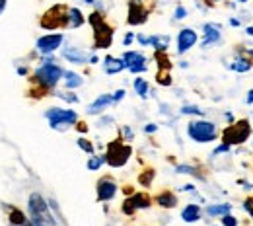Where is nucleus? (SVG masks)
<instances>
[{"instance_id": "1", "label": "nucleus", "mask_w": 253, "mask_h": 226, "mask_svg": "<svg viewBox=\"0 0 253 226\" xmlns=\"http://www.w3.org/2000/svg\"><path fill=\"white\" fill-rule=\"evenodd\" d=\"M28 209H30L32 221L37 226H57V221L53 219V215H51V211H49V203H47L39 193L30 195Z\"/></svg>"}, {"instance_id": "2", "label": "nucleus", "mask_w": 253, "mask_h": 226, "mask_svg": "<svg viewBox=\"0 0 253 226\" xmlns=\"http://www.w3.org/2000/svg\"><path fill=\"white\" fill-rule=\"evenodd\" d=\"M64 76L63 68L59 65H55V61H45V65L39 66L37 70H35V74H33V78H35V82L37 84H41L43 88H53V86H57V82L61 80Z\"/></svg>"}, {"instance_id": "3", "label": "nucleus", "mask_w": 253, "mask_h": 226, "mask_svg": "<svg viewBox=\"0 0 253 226\" xmlns=\"http://www.w3.org/2000/svg\"><path fill=\"white\" fill-rule=\"evenodd\" d=\"M88 20H90V24L94 28L95 49H107V47H111V43H113V30L103 22V18L97 12H94Z\"/></svg>"}, {"instance_id": "4", "label": "nucleus", "mask_w": 253, "mask_h": 226, "mask_svg": "<svg viewBox=\"0 0 253 226\" xmlns=\"http://www.w3.org/2000/svg\"><path fill=\"white\" fill-rule=\"evenodd\" d=\"M130 154H132L130 146L125 144V142L119 138V140H113V142L107 146L105 162H107L111 168H121V166H125L126 162H128Z\"/></svg>"}, {"instance_id": "5", "label": "nucleus", "mask_w": 253, "mask_h": 226, "mask_svg": "<svg viewBox=\"0 0 253 226\" xmlns=\"http://www.w3.org/2000/svg\"><path fill=\"white\" fill-rule=\"evenodd\" d=\"M68 10L63 4L53 6L51 10L45 12V16L41 18V28L43 30H57V28H64L68 26Z\"/></svg>"}, {"instance_id": "6", "label": "nucleus", "mask_w": 253, "mask_h": 226, "mask_svg": "<svg viewBox=\"0 0 253 226\" xmlns=\"http://www.w3.org/2000/svg\"><path fill=\"white\" fill-rule=\"evenodd\" d=\"M187 135L195 142H212L216 138V125L211 121H191Z\"/></svg>"}, {"instance_id": "7", "label": "nucleus", "mask_w": 253, "mask_h": 226, "mask_svg": "<svg viewBox=\"0 0 253 226\" xmlns=\"http://www.w3.org/2000/svg\"><path fill=\"white\" fill-rule=\"evenodd\" d=\"M252 135V123L250 121H236L234 125H230L228 129H224L222 133V140L226 144H242L250 138Z\"/></svg>"}, {"instance_id": "8", "label": "nucleus", "mask_w": 253, "mask_h": 226, "mask_svg": "<svg viewBox=\"0 0 253 226\" xmlns=\"http://www.w3.org/2000/svg\"><path fill=\"white\" fill-rule=\"evenodd\" d=\"M45 117L49 119V125L53 129H63L68 125H74L78 121V115L76 111L72 109H61V107H51L45 111Z\"/></svg>"}, {"instance_id": "9", "label": "nucleus", "mask_w": 253, "mask_h": 226, "mask_svg": "<svg viewBox=\"0 0 253 226\" xmlns=\"http://www.w3.org/2000/svg\"><path fill=\"white\" fill-rule=\"evenodd\" d=\"M63 39H64L63 33H49V35L39 37L37 43H35V47H37L39 53H43V55H51L53 51H57V49L61 47Z\"/></svg>"}, {"instance_id": "10", "label": "nucleus", "mask_w": 253, "mask_h": 226, "mask_svg": "<svg viewBox=\"0 0 253 226\" xmlns=\"http://www.w3.org/2000/svg\"><path fill=\"white\" fill-rule=\"evenodd\" d=\"M146 18H148V10L144 8L142 0H130L128 2V18H126V22L130 26H140V24L146 22Z\"/></svg>"}, {"instance_id": "11", "label": "nucleus", "mask_w": 253, "mask_h": 226, "mask_svg": "<svg viewBox=\"0 0 253 226\" xmlns=\"http://www.w3.org/2000/svg\"><path fill=\"white\" fill-rule=\"evenodd\" d=\"M123 61H125L126 68L132 74H138V72L146 70V57L142 53H138V51H126L123 55Z\"/></svg>"}, {"instance_id": "12", "label": "nucleus", "mask_w": 253, "mask_h": 226, "mask_svg": "<svg viewBox=\"0 0 253 226\" xmlns=\"http://www.w3.org/2000/svg\"><path fill=\"white\" fill-rule=\"evenodd\" d=\"M148 207H150V197H148V195L134 193V195H130L125 203H123V213H125V215H132L134 211H138V209H148Z\"/></svg>"}, {"instance_id": "13", "label": "nucleus", "mask_w": 253, "mask_h": 226, "mask_svg": "<svg viewBox=\"0 0 253 226\" xmlns=\"http://www.w3.org/2000/svg\"><path fill=\"white\" fill-rule=\"evenodd\" d=\"M197 39H199V37H197V32H193L191 28L181 30V32L177 33V53H179V55L187 53L191 47H195Z\"/></svg>"}, {"instance_id": "14", "label": "nucleus", "mask_w": 253, "mask_h": 226, "mask_svg": "<svg viewBox=\"0 0 253 226\" xmlns=\"http://www.w3.org/2000/svg\"><path fill=\"white\" fill-rule=\"evenodd\" d=\"M117 195V183L109 178L97 181V201H111Z\"/></svg>"}, {"instance_id": "15", "label": "nucleus", "mask_w": 253, "mask_h": 226, "mask_svg": "<svg viewBox=\"0 0 253 226\" xmlns=\"http://www.w3.org/2000/svg\"><path fill=\"white\" fill-rule=\"evenodd\" d=\"M63 55H64V59H68V61L74 63V65H84V63H88V55H86L84 51L76 49V47H64Z\"/></svg>"}, {"instance_id": "16", "label": "nucleus", "mask_w": 253, "mask_h": 226, "mask_svg": "<svg viewBox=\"0 0 253 226\" xmlns=\"http://www.w3.org/2000/svg\"><path fill=\"white\" fill-rule=\"evenodd\" d=\"M123 68H126L123 59H117V57H111V55L103 59V70H105L107 74H117V72H121Z\"/></svg>"}, {"instance_id": "17", "label": "nucleus", "mask_w": 253, "mask_h": 226, "mask_svg": "<svg viewBox=\"0 0 253 226\" xmlns=\"http://www.w3.org/2000/svg\"><path fill=\"white\" fill-rule=\"evenodd\" d=\"M111 103H113V96L103 94V96H99L94 103L88 107V113H90V115H97V113H101V111H103L107 105H111Z\"/></svg>"}, {"instance_id": "18", "label": "nucleus", "mask_w": 253, "mask_h": 226, "mask_svg": "<svg viewBox=\"0 0 253 226\" xmlns=\"http://www.w3.org/2000/svg\"><path fill=\"white\" fill-rule=\"evenodd\" d=\"M220 39V32H218V26H211L207 24L205 26V39H203V47H211L212 43H216Z\"/></svg>"}, {"instance_id": "19", "label": "nucleus", "mask_w": 253, "mask_h": 226, "mask_svg": "<svg viewBox=\"0 0 253 226\" xmlns=\"http://www.w3.org/2000/svg\"><path fill=\"white\" fill-rule=\"evenodd\" d=\"M181 219L185 221V223H197L199 219H201V207L199 205H187L183 211H181Z\"/></svg>"}, {"instance_id": "20", "label": "nucleus", "mask_w": 253, "mask_h": 226, "mask_svg": "<svg viewBox=\"0 0 253 226\" xmlns=\"http://www.w3.org/2000/svg\"><path fill=\"white\" fill-rule=\"evenodd\" d=\"M156 201H158L160 207H164V209H173V207L177 205V197H175L173 193H169V191L160 193Z\"/></svg>"}, {"instance_id": "21", "label": "nucleus", "mask_w": 253, "mask_h": 226, "mask_svg": "<svg viewBox=\"0 0 253 226\" xmlns=\"http://www.w3.org/2000/svg\"><path fill=\"white\" fill-rule=\"evenodd\" d=\"M10 211V223L14 226H26L30 219H26V215L20 211V209H14V207H8Z\"/></svg>"}, {"instance_id": "22", "label": "nucleus", "mask_w": 253, "mask_h": 226, "mask_svg": "<svg viewBox=\"0 0 253 226\" xmlns=\"http://www.w3.org/2000/svg\"><path fill=\"white\" fill-rule=\"evenodd\" d=\"M84 24V16L78 8H70L68 10V28H80Z\"/></svg>"}, {"instance_id": "23", "label": "nucleus", "mask_w": 253, "mask_h": 226, "mask_svg": "<svg viewBox=\"0 0 253 226\" xmlns=\"http://www.w3.org/2000/svg\"><path fill=\"white\" fill-rule=\"evenodd\" d=\"M64 82H66V88H78V86H82V76L80 74H76V72H72V70H68V72H64Z\"/></svg>"}, {"instance_id": "24", "label": "nucleus", "mask_w": 253, "mask_h": 226, "mask_svg": "<svg viewBox=\"0 0 253 226\" xmlns=\"http://www.w3.org/2000/svg\"><path fill=\"white\" fill-rule=\"evenodd\" d=\"M150 45H152L156 51H166L168 45H169V37H168V35H152V37H150Z\"/></svg>"}, {"instance_id": "25", "label": "nucleus", "mask_w": 253, "mask_h": 226, "mask_svg": "<svg viewBox=\"0 0 253 226\" xmlns=\"http://www.w3.org/2000/svg\"><path fill=\"white\" fill-rule=\"evenodd\" d=\"M230 209H232V205H228V203H222V205H209L207 207V213L211 215V217H218V215H228L230 213Z\"/></svg>"}, {"instance_id": "26", "label": "nucleus", "mask_w": 253, "mask_h": 226, "mask_svg": "<svg viewBox=\"0 0 253 226\" xmlns=\"http://www.w3.org/2000/svg\"><path fill=\"white\" fill-rule=\"evenodd\" d=\"M252 66H253L252 61H248V59H236V61L230 65V68L236 70V72H250Z\"/></svg>"}, {"instance_id": "27", "label": "nucleus", "mask_w": 253, "mask_h": 226, "mask_svg": "<svg viewBox=\"0 0 253 226\" xmlns=\"http://www.w3.org/2000/svg\"><path fill=\"white\" fill-rule=\"evenodd\" d=\"M134 92L140 97H148V82L144 78H134Z\"/></svg>"}, {"instance_id": "28", "label": "nucleus", "mask_w": 253, "mask_h": 226, "mask_svg": "<svg viewBox=\"0 0 253 226\" xmlns=\"http://www.w3.org/2000/svg\"><path fill=\"white\" fill-rule=\"evenodd\" d=\"M103 162H105V156H92V158L88 160V170H92V172L99 170Z\"/></svg>"}, {"instance_id": "29", "label": "nucleus", "mask_w": 253, "mask_h": 226, "mask_svg": "<svg viewBox=\"0 0 253 226\" xmlns=\"http://www.w3.org/2000/svg\"><path fill=\"white\" fill-rule=\"evenodd\" d=\"M78 146H80L84 152L94 154V146H92V142H90V140H86V138H78Z\"/></svg>"}, {"instance_id": "30", "label": "nucleus", "mask_w": 253, "mask_h": 226, "mask_svg": "<svg viewBox=\"0 0 253 226\" xmlns=\"http://www.w3.org/2000/svg\"><path fill=\"white\" fill-rule=\"evenodd\" d=\"M181 113H183V115H201L203 111H201L197 105H183V107H181Z\"/></svg>"}, {"instance_id": "31", "label": "nucleus", "mask_w": 253, "mask_h": 226, "mask_svg": "<svg viewBox=\"0 0 253 226\" xmlns=\"http://www.w3.org/2000/svg\"><path fill=\"white\" fill-rule=\"evenodd\" d=\"M222 226H238V219L232 215H224L222 217Z\"/></svg>"}, {"instance_id": "32", "label": "nucleus", "mask_w": 253, "mask_h": 226, "mask_svg": "<svg viewBox=\"0 0 253 226\" xmlns=\"http://www.w3.org/2000/svg\"><path fill=\"white\" fill-rule=\"evenodd\" d=\"M152 178H154V172L150 170V172H146V174H142V176H140V183H144V185H148V183L152 181Z\"/></svg>"}, {"instance_id": "33", "label": "nucleus", "mask_w": 253, "mask_h": 226, "mask_svg": "<svg viewBox=\"0 0 253 226\" xmlns=\"http://www.w3.org/2000/svg\"><path fill=\"white\" fill-rule=\"evenodd\" d=\"M175 172H179V174H195V176H197V170L191 168V166H177Z\"/></svg>"}, {"instance_id": "34", "label": "nucleus", "mask_w": 253, "mask_h": 226, "mask_svg": "<svg viewBox=\"0 0 253 226\" xmlns=\"http://www.w3.org/2000/svg\"><path fill=\"white\" fill-rule=\"evenodd\" d=\"M244 209L250 213V217L253 219V199H246V201H244Z\"/></svg>"}, {"instance_id": "35", "label": "nucleus", "mask_w": 253, "mask_h": 226, "mask_svg": "<svg viewBox=\"0 0 253 226\" xmlns=\"http://www.w3.org/2000/svg\"><path fill=\"white\" fill-rule=\"evenodd\" d=\"M185 16H187V10H185L183 6H179V8L175 10V20H183Z\"/></svg>"}, {"instance_id": "36", "label": "nucleus", "mask_w": 253, "mask_h": 226, "mask_svg": "<svg viewBox=\"0 0 253 226\" xmlns=\"http://www.w3.org/2000/svg\"><path fill=\"white\" fill-rule=\"evenodd\" d=\"M59 97H63L70 103H78V96H74V94H59Z\"/></svg>"}, {"instance_id": "37", "label": "nucleus", "mask_w": 253, "mask_h": 226, "mask_svg": "<svg viewBox=\"0 0 253 226\" xmlns=\"http://www.w3.org/2000/svg\"><path fill=\"white\" fill-rule=\"evenodd\" d=\"M158 82L160 84H164V86H169V84H171V78H169L168 74H160Z\"/></svg>"}, {"instance_id": "38", "label": "nucleus", "mask_w": 253, "mask_h": 226, "mask_svg": "<svg viewBox=\"0 0 253 226\" xmlns=\"http://www.w3.org/2000/svg\"><path fill=\"white\" fill-rule=\"evenodd\" d=\"M123 97H125V90H117V92H115V96H113V103L121 101Z\"/></svg>"}, {"instance_id": "39", "label": "nucleus", "mask_w": 253, "mask_h": 226, "mask_svg": "<svg viewBox=\"0 0 253 226\" xmlns=\"http://www.w3.org/2000/svg\"><path fill=\"white\" fill-rule=\"evenodd\" d=\"M220 152H230V144H226V142H224V144H220V146L214 150V154H220Z\"/></svg>"}, {"instance_id": "40", "label": "nucleus", "mask_w": 253, "mask_h": 226, "mask_svg": "<svg viewBox=\"0 0 253 226\" xmlns=\"http://www.w3.org/2000/svg\"><path fill=\"white\" fill-rule=\"evenodd\" d=\"M138 41L142 45H150V37H146V35H138Z\"/></svg>"}, {"instance_id": "41", "label": "nucleus", "mask_w": 253, "mask_h": 226, "mask_svg": "<svg viewBox=\"0 0 253 226\" xmlns=\"http://www.w3.org/2000/svg\"><path fill=\"white\" fill-rule=\"evenodd\" d=\"M132 39H134V35H132V33H126L125 39H123V43H125V45H130V43H132Z\"/></svg>"}, {"instance_id": "42", "label": "nucleus", "mask_w": 253, "mask_h": 226, "mask_svg": "<svg viewBox=\"0 0 253 226\" xmlns=\"http://www.w3.org/2000/svg\"><path fill=\"white\" fill-rule=\"evenodd\" d=\"M156 129H158V127H156L154 123H150V125H146V127H144V131H146V133H154Z\"/></svg>"}, {"instance_id": "43", "label": "nucleus", "mask_w": 253, "mask_h": 226, "mask_svg": "<svg viewBox=\"0 0 253 226\" xmlns=\"http://www.w3.org/2000/svg\"><path fill=\"white\" fill-rule=\"evenodd\" d=\"M246 101H248V103H253V90H250V94H248V97H246Z\"/></svg>"}, {"instance_id": "44", "label": "nucleus", "mask_w": 253, "mask_h": 226, "mask_svg": "<svg viewBox=\"0 0 253 226\" xmlns=\"http://www.w3.org/2000/svg\"><path fill=\"white\" fill-rule=\"evenodd\" d=\"M4 8H6V0H0V14L4 12Z\"/></svg>"}, {"instance_id": "45", "label": "nucleus", "mask_w": 253, "mask_h": 226, "mask_svg": "<svg viewBox=\"0 0 253 226\" xmlns=\"http://www.w3.org/2000/svg\"><path fill=\"white\" fill-rule=\"evenodd\" d=\"M246 32H248V35H253V28H248Z\"/></svg>"}, {"instance_id": "46", "label": "nucleus", "mask_w": 253, "mask_h": 226, "mask_svg": "<svg viewBox=\"0 0 253 226\" xmlns=\"http://www.w3.org/2000/svg\"><path fill=\"white\" fill-rule=\"evenodd\" d=\"M238 2H248V0H238Z\"/></svg>"}, {"instance_id": "47", "label": "nucleus", "mask_w": 253, "mask_h": 226, "mask_svg": "<svg viewBox=\"0 0 253 226\" xmlns=\"http://www.w3.org/2000/svg\"><path fill=\"white\" fill-rule=\"evenodd\" d=\"M214 2H218V0H214Z\"/></svg>"}]
</instances>
